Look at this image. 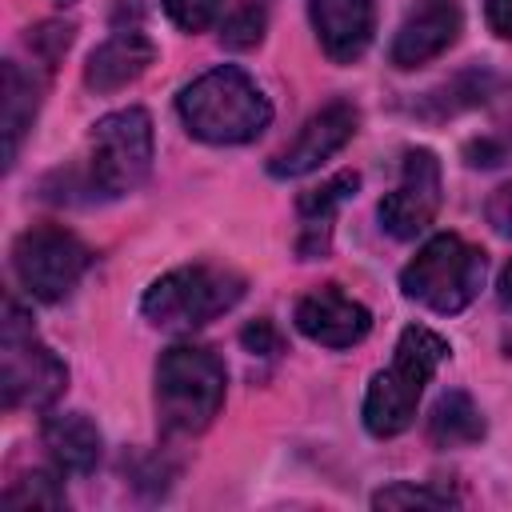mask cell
Listing matches in <instances>:
<instances>
[{"label":"cell","mask_w":512,"mask_h":512,"mask_svg":"<svg viewBox=\"0 0 512 512\" xmlns=\"http://www.w3.org/2000/svg\"><path fill=\"white\" fill-rule=\"evenodd\" d=\"M176 108H180L184 128L204 144H248L272 120L268 96L236 64H220L196 76L176 96Z\"/></svg>","instance_id":"obj_1"},{"label":"cell","mask_w":512,"mask_h":512,"mask_svg":"<svg viewBox=\"0 0 512 512\" xmlns=\"http://www.w3.org/2000/svg\"><path fill=\"white\" fill-rule=\"evenodd\" d=\"M448 340L424 324H408L396 340L392 364L380 368L364 392V428L372 436H400L416 420V404L436 376V368L448 360Z\"/></svg>","instance_id":"obj_2"},{"label":"cell","mask_w":512,"mask_h":512,"mask_svg":"<svg viewBox=\"0 0 512 512\" xmlns=\"http://www.w3.org/2000/svg\"><path fill=\"white\" fill-rule=\"evenodd\" d=\"M224 364L200 344H172L156 360V420L168 436L204 432L224 404Z\"/></svg>","instance_id":"obj_3"},{"label":"cell","mask_w":512,"mask_h":512,"mask_svg":"<svg viewBox=\"0 0 512 512\" xmlns=\"http://www.w3.org/2000/svg\"><path fill=\"white\" fill-rule=\"evenodd\" d=\"M244 296V276L220 264H184L152 280L140 308L156 328L168 332H192L236 308Z\"/></svg>","instance_id":"obj_4"},{"label":"cell","mask_w":512,"mask_h":512,"mask_svg":"<svg viewBox=\"0 0 512 512\" xmlns=\"http://www.w3.org/2000/svg\"><path fill=\"white\" fill-rule=\"evenodd\" d=\"M484 268H488V260L476 244H468L452 232H440L404 264L400 288L408 300H416L440 316H452L480 296Z\"/></svg>","instance_id":"obj_5"},{"label":"cell","mask_w":512,"mask_h":512,"mask_svg":"<svg viewBox=\"0 0 512 512\" xmlns=\"http://www.w3.org/2000/svg\"><path fill=\"white\" fill-rule=\"evenodd\" d=\"M68 368L36 336L32 320L8 300L0 328V396L4 408H48L64 396Z\"/></svg>","instance_id":"obj_6"},{"label":"cell","mask_w":512,"mask_h":512,"mask_svg":"<svg viewBox=\"0 0 512 512\" xmlns=\"http://www.w3.org/2000/svg\"><path fill=\"white\" fill-rule=\"evenodd\" d=\"M152 120L144 108H120L96 120L88 136V188L116 200L136 192L152 172Z\"/></svg>","instance_id":"obj_7"},{"label":"cell","mask_w":512,"mask_h":512,"mask_svg":"<svg viewBox=\"0 0 512 512\" xmlns=\"http://www.w3.org/2000/svg\"><path fill=\"white\" fill-rule=\"evenodd\" d=\"M88 264H92L88 244L64 228H52V224L20 232L12 244V272H16L20 288L44 304L64 300L80 284Z\"/></svg>","instance_id":"obj_8"},{"label":"cell","mask_w":512,"mask_h":512,"mask_svg":"<svg viewBox=\"0 0 512 512\" xmlns=\"http://www.w3.org/2000/svg\"><path fill=\"white\" fill-rule=\"evenodd\" d=\"M440 212V160L428 148H408L400 164V184L380 200V228L396 240L420 236Z\"/></svg>","instance_id":"obj_9"},{"label":"cell","mask_w":512,"mask_h":512,"mask_svg":"<svg viewBox=\"0 0 512 512\" xmlns=\"http://www.w3.org/2000/svg\"><path fill=\"white\" fill-rule=\"evenodd\" d=\"M356 132V108L348 100H332L320 112H312L304 120V128L268 160V172L276 180H296L308 176L312 168H320L328 156H336Z\"/></svg>","instance_id":"obj_10"},{"label":"cell","mask_w":512,"mask_h":512,"mask_svg":"<svg viewBox=\"0 0 512 512\" xmlns=\"http://www.w3.org/2000/svg\"><path fill=\"white\" fill-rule=\"evenodd\" d=\"M296 328L312 344H320V348H352V344H360L368 336L372 312L360 300L344 296L336 284H324V288L300 296V304H296Z\"/></svg>","instance_id":"obj_11"},{"label":"cell","mask_w":512,"mask_h":512,"mask_svg":"<svg viewBox=\"0 0 512 512\" xmlns=\"http://www.w3.org/2000/svg\"><path fill=\"white\" fill-rule=\"evenodd\" d=\"M456 36H460L456 0H416L408 8V16L400 20L388 56L396 68H416V64H428L432 56H440L444 48H452Z\"/></svg>","instance_id":"obj_12"},{"label":"cell","mask_w":512,"mask_h":512,"mask_svg":"<svg viewBox=\"0 0 512 512\" xmlns=\"http://www.w3.org/2000/svg\"><path fill=\"white\" fill-rule=\"evenodd\" d=\"M308 16L316 40L328 60L352 64L364 56L376 32V4L372 0H308Z\"/></svg>","instance_id":"obj_13"},{"label":"cell","mask_w":512,"mask_h":512,"mask_svg":"<svg viewBox=\"0 0 512 512\" xmlns=\"http://www.w3.org/2000/svg\"><path fill=\"white\" fill-rule=\"evenodd\" d=\"M152 60H156V44L136 28H120L100 48H92V56L84 64V84L92 92H116V88L132 84L136 76H144Z\"/></svg>","instance_id":"obj_14"},{"label":"cell","mask_w":512,"mask_h":512,"mask_svg":"<svg viewBox=\"0 0 512 512\" xmlns=\"http://www.w3.org/2000/svg\"><path fill=\"white\" fill-rule=\"evenodd\" d=\"M356 188H360V176L344 168V172L328 176L320 188H308V192L296 200V212H300V240H296V252H300V260H320V256H328L336 208H340L344 200H352Z\"/></svg>","instance_id":"obj_15"},{"label":"cell","mask_w":512,"mask_h":512,"mask_svg":"<svg viewBox=\"0 0 512 512\" xmlns=\"http://www.w3.org/2000/svg\"><path fill=\"white\" fill-rule=\"evenodd\" d=\"M40 440L48 448V460L52 468L64 476H88L96 464H100V452H104V440H100V428L84 416V412H56L44 420L40 428Z\"/></svg>","instance_id":"obj_16"},{"label":"cell","mask_w":512,"mask_h":512,"mask_svg":"<svg viewBox=\"0 0 512 512\" xmlns=\"http://www.w3.org/2000/svg\"><path fill=\"white\" fill-rule=\"evenodd\" d=\"M36 108H40V84L16 64V60H4V96H0V128H4V168L16 164V152H20V140L24 132L32 128L36 120Z\"/></svg>","instance_id":"obj_17"},{"label":"cell","mask_w":512,"mask_h":512,"mask_svg":"<svg viewBox=\"0 0 512 512\" xmlns=\"http://www.w3.org/2000/svg\"><path fill=\"white\" fill-rule=\"evenodd\" d=\"M484 436V416L468 392H444L428 412V440L436 448H468Z\"/></svg>","instance_id":"obj_18"},{"label":"cell","mask_w":512,"mask_h":512,"mask_svg":"<svg viewBox=\"0 0 512 512\" xmlns=\"http://www.w3.org/2000/svg\"><path fill=\"white\" fill-rule=\"evenodd\" d=\"M480 104L488 108L492 128H488V136L472 140L464 148V156H468V164L492 168V164H500V160L512 156V80L508 84H488V92H484Z\"/></svg>","instance_id":"obj_19"},{"label":"cell","mask_w":512,"mask_h":512,"mask_svg":"<svg viewBox=\"0 0 512 512\" xmlns=\"http://www.w3.org/2000/svg\"><path fill=\"white\" fill-rule=\"evenodd\" d=\"M4 504L8 508H64L68 496L52 472H28L24 480H16L4 492Z\"/></svg>","instance_id":"obj_20"},{"label":"cell","mask_w":512,"mask_h":512,"mask_svg":"<svg viewBox=\"0 0 512 512\" xmlns=\"http://www.w3.org/2000/svg\"><path fill=\"white\" fill-rule=\"evenodd\" d=\"M456 504L448 492H436V488H424V484H388L372 496V508H448Z\"/></svg>","instance_id":"obj_21"},{"label":"cell","mask_w":512,"mask_h":512,"mask_svg":"<svg viewBox=\"0 0 512 512\" xmlns=\"http://www.w3.org/2000/svg\"><path fill=\"white\" fill-rule=\"evenodd\" d=\"M260 36H264V8H260L256 0H252V4H240V8L224 20V32H220V40H224L228 48H256Z\"/></svg>","instance_id":"obj_22"},{"label":"cell","mask_w":512,"mask_h":512,"mask_svg":"<svg viewBox=\"0 0 512 512\" xmlns=\"http://www.w3.org/2000/svg\"><path fill=\"white\" fill-rule=\"evenodd\" d=\"M220 8H224V0H164L168 20L184 32H204L220 16Z\"/></svg>","instance_id":"obj_23"},{"label":"cell","mask_w":512,"mask_h":512,"mask_svg":"<svg viewBox=\"0 0 512 512\" xmlns=\"http://www.w3.org/2000/svg\"><path fill=\"white\" fill-rule=\"evenodd\" d=\"M28 44H32V52L44 60V68H56V60L68 52V44H72V24H60V20H44L32 36H28Z\"/></svg>","instance_id":"obj_24"},{"label":"cell","mask_w":512,"mask_h":512,"mask_svg":"<svg viewBox=\"0 0 512 512\" xmlns=\"http://www.w3.org/2000/svg\"><path fill=\"white\" fill-rule=\"evenodd\" d=\"M240 344H244L252 356H272V352H280V336H276V328H272L268 320H252V324L240 332Z\"/></svg>","instance_id":"obj_25"},{"label":"cell","mask_w":512,"mask_h":512,"mask_svg":"<svg viewBox=\"0 0 512 512\" xmlns=\"http://www.w3.org/2000/svg\"><path fill=\"white\" fill-rule=\"evenodd\" d=\"M488 224L500 232V236H508L512 240V184H500L492 196H488Z\"/></svg>","instance_id":"obj_26"},{"label":"cell","mask_w":512,"mask_h":512,"mask_svg":"<svg viewBox=\"0 0 512 512\" xmlns=\"http://www.w3.org/2000/svg\"><path fill=\"white\" fill-rule=\"evenodd\" d=\"M484 16H488V28H492L496 36L512 40V0H488Z\"/></svg>","instance_id":"obj_27"},{"label":"cell","mask_w":512,"mask_h":512,"mask_svg":"<svg viewBox=\"0 0 512 512\" xmlns=\"http://www.w3.org/2000/svg\"><path fill=\"white\" fill-rule=\"evenodd\" d=\"M500 296H504V304H512V260H508V268L500 272Z\"/></svg>","instance_id":"obj_28"},{"label":"cell","mask_w":512,"mask_h":512,"mask_svg":"<svg viewBox=\"0 0 512 512\" xmlns=\"http://www.w3.org/2000/svg\"><path fill=\"white\" fill-rule=\"evenodd\" d=\"M52 4H60V8H64V4H76V0H52Z\"/></svg>","instance_id":"obj_29"}]
</instances>
